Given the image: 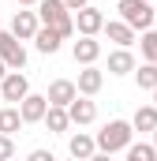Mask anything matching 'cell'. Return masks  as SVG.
Returning a JSON list of instances; mask_svg holds the SVG:
<instances>
[{
	"mask_svg": "<svg viewBox=\"0 0 157 161\" xmlns=\"http://www.w3.org/2000/svg\"><path fill=\"white\" fill-rule=\"evenodd\" d=\"M38 19H41V26H52L64 41L75 38V15H71V8L64 0H41L38 4Z\"/></svg>",
	"mask_w": 157,
	"mask_h": 161,
	"instance_id": "obj_1",
	"label": "cell"
},
{
	"mask_svg": "<svg viewBox=\"0 0 157 161\" xmlns=\"http://www.w3.org/2000/svg\"><path fill=\"white\" fill-rule=\"evenodd\" d=\"M94 139H97V150L101 154H120V150H127L135 142V124L131 120H109Z\"/></svg>",
	"mask_w": 157,
	"mask_h": 161,
	"instance_id": "obj_2",
	"label": "cell"
},
{
	"mask_svg": "<svg viewBox=\"0 0 157 161\" xmlns=\"http://www.w3.org/2000/svg\"><path fill=\"white\" fill-rule=\"evenodd\" d=\"M120 19L131 26V30H138V34H146V30H154L157 15H154V4L150 0H120L116 4Z\"/></svg>",
	"mask_w": 157,
	"mask_h": 161,
	"instance_id": "obj_3",
	"label": "cell"
},
{
	"mask_svg": "<svg viewBox=\"0 0 157 161\" xmlns=\"http://www.w3.org/2000/svg\"><path fill=\"white\" fill-rule=\"evenodd\" d=\"M0 60H4L11 71H23V68H26V45L15 38L11 30L0 34Z\"/></svg>",
	"mask_w": 157,
	"mask_h": 161,
	"instance_id": "obj_4",
	"label": "cell"
},
{
	"mask_svg": "<svg viewBox=\"0 0 157 161\" xmlns=\"http://www.w3.org/2000/svg\"><path fill=\"white\" fill-rule=\"evenodd\" d=\"M30 94H34V90H30V79H26L23 71H8V79L0 82V97L11 101V105H23Z\"/></svg>",
	"mask_w": 157,
	"mask_h": 161,
	"instance_id": "obj_5",
	"label": "cell"
},
{
	"mask_svg": "<svg viewBox=\"0 0 157 161\" xmlns=\"http://www.w3.org/2000/svg\"><path fill=\"white\" fill-rule=\"evenodd\" d=\"M105 15L90 4V8H82V11H75V30H78V38H97L101 30H105Z\"/></svg>",
	"mask_w": 157,
	"mask_h": 161,
	"instance_id": "obj_6",
	"label": "cell"
},
{
	"mask_svg": "<svg viewBox=\"0 0 157 161\" xmlns=\"http://www.w3.org/2000/svg\"><path fill=\"white\" fill-rule=\"evenodd\" d=\"M38 30H41L38 11H15V15H11V34H15L19 41H34Z\"/></svg>",
	"mask_w": 157,
	"mask_h": 161,
	"instance_id": "obj_7",
	"label": "cell"
},
{
	"mask_svg": "<svg viewBox=\"0 0 157 161\" xmlns=\"http://www.w3.org/2000/svg\"><path fill=\"white\" fill-rule=\"evenodd\" d=\"M45 97H49V105H56V109H68V105L78 97V86H75L71 79H52Z\"/></svg>",
	"mask_w": 157,
	"mask_h": 161,
	"instance_id": "obj_8",
	"label": "cell"
},
{
	"mask_svg": "<svg viewBox=\"0 0 157 161\" xmlns=\"http://www.w3.org/2000/svg\"><path fill=\"white\" fill-rule=\"evenodd\" d=\"M49 109H52V105H49V97H45V94H30V97L19 105V113H23V120H26V124H45Z\"/></svg>",
	"mask_w": 157,
	"mask_h": 161,
	"instance_id": "obj_9",
	"label": "cell"
},
{
	"mask_svg": "<svg viewBox=\"0 0 157 161\" xmlns=\"http://www.w3.org/2000/svg\"><path fill=\"white\" fill-rule=\"evenodd\" d=\"M75 86H78V94H82V97H94V94L105 86V71H101L97 64H90V68H82V71H78Z\"/></svg>",
	"mask_w": 157,
	"mask_h": 161,
	"instance_id": "obj_10",
	"label": "cell"
},
{
	"mask_svg": "<svg viewBox=\"0 0 157 161\" xmlns=\"http://www.w3.org/2000/svg\"><path fill=\"white\" fill-rule=\"evenodd\" d=\"M68 154H71L75 161H90L94 154H97V139L86 135V131H75V135L68 139Z\"/></svg>",
	"mask_w": 157,
	"mask_h": 161,
	"instance_id": "obj_11",
	"label": "cell"
},
{
	"mask_svg": "<svg viewBox=\"0 0 157 161\" xmlns=\"http://www.w3.org/2000/svg\"><path fill=\"white\" fill-rule=\"evenodd\" d=\"M101 34H105L109 41H116V49H131V45H135V34H138V30H131V26H127L123 19H109Z\"/></svg>",
	"mask_w": 157,
	"mask_h": 161,
	"instance_id": "obj_12",
	"label": "cell"
},
{
	"mask_svg": "<svg viewBox=\"0 0 157 161\" xmlns=\"http://www.w3.org/2000/svg\"><path fill=\"white\" fill-rule=\"evenodd\" d=\"M71 56H75V64H82V68L97 64V56H101V41H97V38H78L75 45H71Z\"/></svg>",
	"mask_w": 157,
	"mask_h": 161,
	"instance_id": "obj_13",
	"label": "cell"
},
{
	"mask_svg": "<svg viewBox=\"0 0 157 161\" xmlns=\"http://www.w3.org/2000/svg\"><path fill=\"white\" fill-rule=\"evenodd\" d=\"M68 113H71V124H78V127H86V124L97 120V105H94L90 97H82V94L68 105Z\"/></svg>",
	"mask_w": 157,
	"mask_h": 161,
	"instance_id": "obj_14",
	"label": "cell"
},
{
	"mask_svg": "<svg viewBox=\"0 0 157 161\" xmlns=\"http://www.w3.org/2000/svg\"><path fill=\"white\" fill-rule=\"evenodd\" d=\"M131 71H135L131 49H112L109 53V75H131Z\"/></svg>",
	"mask_w": 157,
	"mask_h": 161,
	"instance_id": "obj_15",
	"label": "cell"
},
{
	"mask_svg": "<svg viewBox=\"0 0 157 161\" xmlns=\"http://www.w3.org/2000/svg\"><path fill=\"white\" fill-rule=\"evenodd\" d=\"M34 45H38V53H45V56H52V53H60V45H64V38L52 30V26H41L38 38H34Z\"/></svg>",
	"mask_w": 157,
	"mask_h": 161,
	"instance_id": "obj_16",
	"label": "cell"
},
{
	"mask_svg": "<svg viewBox=\"0 0 157 161\" xmlns=\"http://www.w3.org/2000/svg\"><path fill=\"white\" fill-rule=\"evenodd\" d=\"M131 124H135V131H150L154 135L157 131V105H138L135 116H131Z\"/></svg>",
	"mask_w": 157,
	"mask_h": 161,
	"instance_id": "obj_17",
	"label": "cell"
},
{
	"mask_svg": "<svg viewBox=\"0 0 157 161\" xmlns=\"http://www.w3.org/2000/svg\"><path fill=\"white\" fill-rule=\"evenodd\" d=\"M23 124H26V120H23L19 105H8V109H0V135H15Z\"/></svg>",
	"mask_w": 157,
	"mask_h": 161,
	"instance_id": "obj_18",
	"label": "cell"
},
{
	"mask_svg": "<svg viewBox=\"0 0 157 161\" xmlns=\"http://www.w3.org/2000/svg\"><path fill=\"white\" fill-rule=\"evenodd\" d=\"M45 127H49L52 135H64V131L71 127V113H68V109H56V105H52V109H49V116H45Z\"/></svg>",
	"mask_w": 157,
	"mask_h": 161,
	"instance_id": "obj_19",
	"label": "cell"
},
{
	"mask_svg": "<svg viewBox=\"0 0 157 161\" xmlns=\"http://www.w3.org/2000/svg\"><path fill=\"white\" fill-rule=\"evenodd\" d=\"M123 161H157V146L154 142H131L123 150Z\"/></svg>",
	"mask_w": 157,
	"mask_h": 161,
	"instance_id": "obj_20",
	"label": "cell"
},
{
	"mask_svg": "<svg viewBox=\"0 0 157 161\" xmlns=\"http://www.w3.org/2000/svg\"><path fill=\"white\" fill-rule=\"evenodd\" d=\"M135 79H138V90H157V64H142V68H135Z\"/></svg>",
	"mask_w": 157,
	"mask_h": 161,
	"instance_id": "obj_21",
	"label": "cell"
},
{
	"mask_svg": "<svg viewBox=\"0 0 157 161\" xmlns=\"http://www.w3.org/2000/svg\"><path fill=\"white\" fill-rule=\"evenodd\" d=\"M138 49H142L146 64H157V30H146V34L138 38Z\"/></svg>",
	"mask_w": 157,
	"mask_h": 161,
	"instance_id": "obj_22",
	"label": "cell"
},
{
	"mask_svg": "<svg viewBox=\"0 0 157 161\" xmlns=\"http://www.w3.org/2000/svg\"><path fill=\"white\" fill-rule=\"evenodd\" d=\"M11 158H15V139L0 135V161H11Z\"/></svg>",
	"mask_w": 157,
	"mask_h": 161,
	"instance_id": "obj_23",
	"label": "cell"
},
{
	"mask_svg": "<svg viewBox=\"0 0 157 161\" xmlns=\"http://www.w3.org/2000/svg\"><path fill=\"white\" fill-rule=\"evenodd\" d=\"M26 161H56V154L45 150V146H38V150H30V158H26Z\"/></svg>",
	"mask_w": 157,
	"mask_h": 161,
	"instance_id": "obj_24",
	"label": "cell"
},
{
	"mask_svg": "<svg viewBox=\"0 0 157 161\" xmlns=\"http://www.w3.org/2000/svg\"><path fill=\"white\" fill-rule=\"evenodd\" d=\"M64 4H68L71 11H82V8H90V0H64Z\"/></svg>",
	"mask_w": 157,
	"mask_h": 161,
	"instance_id": "obj_25",
	"label": "cell"
},
{
	"mask_svg": "<svg viewBox=\"0 0 157 161\" xmlns=\"http://www.w3.org/2000/svg\"><path fill=\"white\" fill-rule=\"evenodd\" d=\"M90 161H112V154H101V150H97V154H94Z\"/></svg>",
	"mask_w": 157,
	"mask_h": 161,
	"instance_id": "obj_26",
	"label": "cell"
},
{
	"mask_svg": "<svg viewBox=\"0 0 157 161\" xmlns=\"http://www.w3.org/2000/svg\"><path fill=\"white\" fill-rule=\"evenodd\" d=\"M8 71H11V68H8V64H4V60H0V82L8 79Z\"/></svg>",
	"mask_w": 157,
	"mask_h": 161,
	"instance_id": "obj_27",
	"label": "cell"
},
{
	"mask_svg": "<svg viewBox=\"0 0 157 161\" xmlns=\"http://www.w3.org/2000/svg\"><path fill=\"white\" fill-rule=\"evenodd\" d=\"M41 0H19V8H38Z\"/></svg>",
	"mask_w": 157,
	"mask_h": 161,
	"instance_id": "obj_28",
	"label": "cell"
},
{
	"mask_svg": "<svg viewBox=\"0 0 157 161\" xmlns=\"http://www.w3.org/2000/svg\"><path fill=\"white\" fill-rule=\"evenodd\" d=\"M154 105H157V90H154Z\"/></svg>",
	"mask_w": 157,
	"mask_h": 161,
	"instance_id": "obj_29",
	"label": "cell"
},
{
	"mask_svg": "<svg viewBox=\"0 0 157 161\" xmlns=\"http://www.w3.org/2000/svg\"><path fill=\"white\" fill-rule=\"evenodd\" d=\"M154 146H157V131H154Z\"/></svg>",
	"mask_w": 157,
	"mask_h": 161,
	"instance_id": "obj_30",
	"label": "cell"
},
{
	"mask_svg": "<svg viewBox=\"0 0 157 161\" xmlns=\"http://www.w3.org/2000/svg\"><path fill=\"white\" fill-rule=\"evenodd\" d=\"M0 34H4V23H0Z\"/></svg>",
	"mask_w": 157,
	"mask_h": 161,
	"instance_id": "obj_31",
	"label": "cell"
},
{
	"mask_svg": "<svg viewBox=\"0 0 157 161\" xmlns=\"http://www.w3.org/2000/svg\"><path fill=\"white\" fill-rule=\"evenodd\" d=\"M68 161H75V158H68Z\"/></svg>",
	"mask_w": 157,
	"mask_h": 161,
	"instance_id": "obj_32",
	"label": "cell"
},
{
	"mask_svg": "<svg viewBox=\"0 0 157 161\" xmlns=\"http://www.w3.org/2000/svg\"><path fill=\"white\" fill-rule=\"evenodd\" d=\"M150 4H154V0H150Z\"/></svg>",
	"mask_w": 157,
	"mask_h": 161,
	"instance_id": "obj_33",
	"label": "cell"
},
{
	"mask_svg": "<svg viewBox=\"0 0 157 161\" xmlns=\"http://www.w3.org/2000/svg\"><path fill=\"white\" fill-rule=\"evenodd\" d=\"M116 4H120V0H116Z\"/></svg>",
	"mask_w": 157,
	"mask_h": 161,
	"instance_id": "obj_34",
	"label": "cell"
},
{
	"mask_svg": "<svg viewBox=\"0 0 157 161\" xmlns=\"http://www.w3.org/2000/svg\"><path fill=\"white\" fill-rule=\"evenodd\" d=\"M11 161H15V158H11Z\"/></svg>",
	"mask_w": 157,
	"mask_h": 161,
	"instance_id": "obj_35",
	"label": "cell"
}]
</instances>
